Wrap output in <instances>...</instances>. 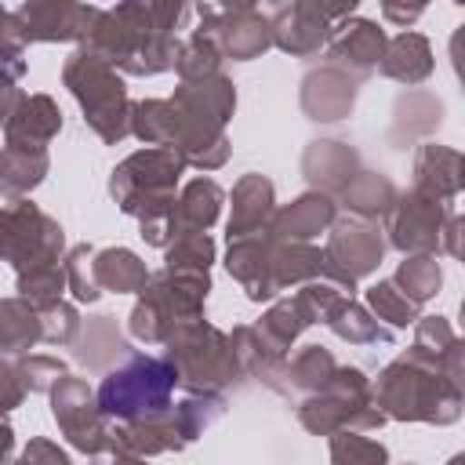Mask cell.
<instances>
[{"instance_id": "6da1fadb", "label": "cell", "mask_w": 465, "mask_h": 465, "mask_svg": "<svg viewBox=\"0 0 465 465\" xmlns=\"http://www.w3.org/2000/svg\"><path fill=\"white\" fill-rule=\"evenodd\" d=\"M174 374L163 363H134L131 371H120L102 389V407L116 414H138L142 407L163 403Z\"/></svg>"}]
</instances>
